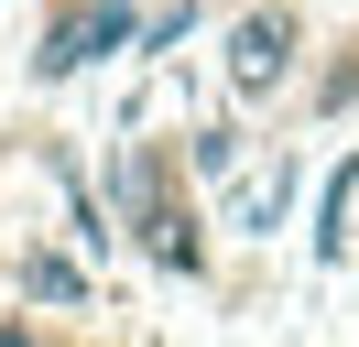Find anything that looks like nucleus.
Masks as SVG:
<instances>
[{
	"mask_svg": "<svg viewBox=\"0 0 359 347\" xmlns=\"http://www.w3.org/2000/svg\"><path fill=\"white\" fill-rule=\"evenodd\" d=\"M240 163V130H196V174H229Z\"/></svg>",
	"mask_w": 359,
	"mask_h": 347,
	"instance_id": "423d86ee",
	"label": "nucleus"
},
{
	"mask_svg": "<svg viewBox=\"0 0 359 347\" xmlns=\"http://www.w3.org/2000/svg\"><path fill=\"white\" fill-rule=\"evenodd\" d=\"M283 195H294V163H272L262 185L240 195V228H272V217H283Z\"/></svg>",
	"mask_w": 359,
	"mask_h": 347,
	"instance_id": "39448f33",
	"label": "nucleus"
},
{
	"mask_svg": "<svg viewBox=\"0 0 359 347\" xmlns=\"http://www.w3.org/2000/svg\"><path fill=\"white\" fill-rule=\"evenodd\" d=\"M142 22H131V0H76V11H55V33H44V55H33V76H76V65H98L109 43H131Z\"/></svg>",
	"mask_w": 359,
	"mask_h": 347,
	"instance_id": "f257e3e1",
	"label": "nucleus"
},
{
	"mask_svg": "<svg viewBox=\"0 0 359 347\" xmlns=\"http://www.w3.org/2000/svg\"><path fill=\"white\" fill-rule=\"evenodd\" d=\"M283 76H294V11H250L229 33V87L240 98H272Z\"/></svg>",
	"mask_w": 359,
	"mask_h": 347,
	"instance_id": "f03ea898",
	"label": "nucleus"
},
{
	"mask_svg": "<svg viewBox=\"0 0 359 347\" xmlns=\"http://www.w3.org/2000/svg\"><path fill=\"white\" fill-rule=\"evenodd\" d=\"M348 195H359V163H337V185H327V206H316V250H348Z\"/></svg>",
	"mask_w": 359,
	"mask_h": 347,
	"instance_id": "20e7f679",
	"label": "nucleus"
},
{
	"mask_svg": "<svg viewBox=\"0 0 359 347\" xmlns=\"http://www.w3.org/2000/svg\"><path fill=\"white\" fill-rule=\"evenodd\" d=\"M22 293H33V304H88V271L55 260V250H33V260H22Z\"/></svg>",
	"mask_w": 359,
	"mask_h": 347,
	"instance_id": "7ed1b4c3",
	"label": "nucleus"
}]
</instances>
